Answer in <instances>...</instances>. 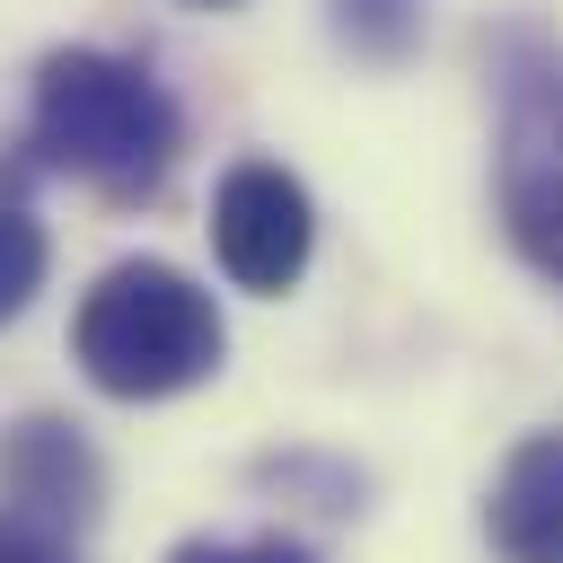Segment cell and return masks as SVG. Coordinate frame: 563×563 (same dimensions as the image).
Here are the masks:
<instances>
[{
  "instance_id": "obj_1",
  "label": "cell",
  "mask_w": 563,
  "mask_h": 563,
  "mask_svg": "<svg viewBox=\"0 0 563 563\" xmlns=\"http://www.w3.org/2000/svg\"><path fill=\"white\" fill-rule=\"evenodd\" d=\"M26 141H35L44 167H62V176H79L114 202H150L167 185L176 150H185V114L141 62L97 53V44H62L35 70Z\"/></svg>"
},
{
  "instance_id": "obj_2",
  "label": "cell",
  "mask_w": 563,
  "mask_h": 563,
  "mask_svg": "<svg viewBox=\"0 0 563 563\" xmlns=\"http://www.w3.org/2000/svg\"><path fill=\"white\" fill-rule=\"evenodd\" d=\"M229 325L211 308V290L158 255H123L88 282L79 317H70V361L88 369V387L150 405V396H185L220 369Z\"/></svg>"
},
{
  "instance_id": "obj_3",
  "label": "cell",
  "mask_w": 563,
  "mask_h": 563,
  "mask_svg": "<svg viewBox=\"0 0 563 563\" xmlns=\"http://www.w3.org/2000/svg\"><path fill=\"white\" fill-rule=\"evenodd\" d=\"M308 246H317V202L290 167L273 158H238L211 194V255L238 290L255 299H282L299 273H308Z\"/></svg>"
},
{
  "instance_id": "obj_4",
  "label": "cell",
  "mask_w": 563,
  "mask_h": 563,
  "mask_svg": "<svg viewBox=\"0 0 563 563\" xmlns=\"http://www.w3.org/2000/svg\"><path fill=\"white\" fill-rule=\"evenodd\" d=\"M501 220L537 273L563 282V79H519L501 114Z\"/></svg>"
},
{
  "instance_id": "obj_5",
  "label": "cell",
  "mask_w": 563,
  "mask_h": 563,
  "mask_svg": "<svg viewBox=\"0 0 563 563\" xmlns=\"http://www.w3.org/2000/svg\"><path fill=\"white\" fill-rule=\"evenodd\" d=\"M0 493H9V510H26V519L88 528L97 501H106V466H97V449L79 440V422L26 413V422L0 431Z\"/></svg>"
},
{
  "instance_id": "obj_6",
  "label": "cell",
  "mask_w": 563,
  "mask_h": 563,
  "mask_svg": "<svg viewBox=\"0 0 563 563\" xmlns=\"http://www.w3.org/2000/svg\"><path fill=\"white\" fill-rule=\"evenodd\" d=\"M484 537L501 563H563V431H537L501 457L484 493Z\"/></svg>"
},
{
  "instance_id": "obj_7",
  "label": "cell",
  "mask_w": 563,
  "mask_h": 563,
  "mask_svg": "<svg viewBox=\"0 0 563 563\" xmlns=\"http://www.w3.org/2000/svg\"><path fill=\"white\" fill-rule=\"evenodd\" d=\"M44 264H53L44 220L26 211V194H18V185H0V325H9V317H26V299L44 290Z\"/></svg>"
},
{
  "instance_id": "obj_8",
  "label": "cell",
  "mask_w": 563,
  "mask_h": 563,
  "mask_svg": "<svg viewBox=\"0 0 563 563\" xmlns=\"http://www.w3.org/2000/svg\"><path fill=\"white\" fill-rule=\"evenodd\" d=\"M325 9H334V35L361 62H405L413 35H422V0H325Z\"/></svg>"
},
{
  "instance_id": "obj_9",
  "label": "cell",
  "mask_w": 563,
  "mask_h": 563,
  "mask_svg": "<svg viewBox=\"0 0 563 563\" xmlns=\"http://www.w3.org/2000/svg\"><path fill=\"white\" fill-rule=\"evenodd\" d=\"M0 563H79V545H70V528L26 519V510L0 501Z\"/></svg>"
},
{
  "instance_id": "obj_10",
  "label": "cell",
  "mask_w": 563,
  "mask_h": 563,
  "mask_svg": "<svg viewBox=\"0 0 563 563\" xmlns=\"http://www.w3.org/2000/svg\"><path fill=\"white\" fill-rule=\"evenodd\" d=\"M167 563H317V554L290 537H185Z\"/></svg>"
},
{
  "instance_id": "obj_11",
  "label": "cell",
  "mask_w": 563,
  "mask_h": 563,
  "mask_svg": "<svg viewBox=\"0 0 563 563\" xmlns=\"http://www.w3.org/2000/svg\"><path fill=\"white\" fill-rule=\"evenodd\" d=\"M194 9H229V0H194Z\"/></svg>"
}]
</instances>
